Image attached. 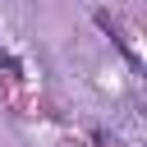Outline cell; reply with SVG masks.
Wrapping results in <instances>:
<instances>
[{"mask_svg":"<svg viewBox=\"0 0 147 147\" xmlns=\"http://www.w3.org/2000/svg\"><path fill=\"white\" fill-rule=\"evenodd\" d=\"M0 69H5V74H14V78H23V64H18L9 51H0Z\"/></svg>","mask_w":147,"mask_h":147,"instance_id":"2","label":"cell"},{"mask_svg":"<svg viewBox=\"0 0 147 147\" xmlns=\"http://www.w3.org/2000/svg\"><path fill=\"white\" fill-rule=\"evenodd\" d=\"M96 28H101V32H106V37H110V41H115V46H119V51H124V60H129V64H138V55H133V51H129V41H124V37H119V28H115V23H110V14H106V9H96Z\"/></svg>","mask_w":147,"mask_h":147,"instance_id":"1","label":"cell"}]
</instances>
